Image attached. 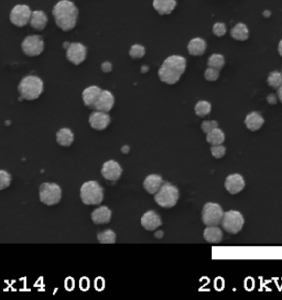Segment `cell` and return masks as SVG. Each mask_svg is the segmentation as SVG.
Wrapping results in <instances>:
<instances>
[{"instance_id":"38","label":"cell","mask_w":282,"mask_h":300,"mask_svg":"<svg viewBox=\"0 0 282 300\" xmlns=\"http://www.w3.org/2000/svg\"><path fill=\"white\" fill-rule=\"evenodd\" d=\"M112 64H110L109 62H105L103 65H102V70L104 73H109L112 72Z\"/></svg>"},{"instance_id":"20","label":"cell","mask_w":282,"mask_h":300,"mask_svg":"<svg viewBox=\"0 0 282 300\" xmlns=\"http://www.w3.org/2000/svg\"><path fill=\"white\" fill-rule=\"evenodd\" d=\"M102 89L98 86H89L83 91V101L88 108H94L95 104H96L97 99L99 98L100 94H102Z\"/></svg>"},{"instance_id":"31","label":"cell","mask_w":282,"mask_h":300,"mask_svg":"<svg viewBox=\"0 0 282 300\" xmlns=\"http://www.w3.org/2000/svg\"><path fill=\"white\" fill-rule=\"evenodd\" d=\"M267 84H268L271 88L278 89L282 85V74L280 72H271L268 77H267Z\"/></svg>"},{"instance_id":"27","label":"cell","mask_w":282,"mask_h":300,"mask_svg":"<svg viewBox=\"0 0 282 300\" xmlns=\"http://www.w3.org/2000/svg\"><path fill=\"white\" fill-rule=\"evenodd\" d=\"M206 141H208V143H210L211 145L223 144L225 142L224 132L218 128L212 130L211 132H209L208 134H206Z\"/></svg>"},{"instance_id":"43","label":"cell","mask_w":282,"mask_h":300,"mask_svg":"<svg viewBox=\"0 0 282 300\" xmlns=\"http://www.w3.org/2000/svg\"><path fill=\"white\" fill-rule=\"evenodd\" d=\"M70 43H69V42H65V43L63 44V48H64L65 50H67V49L70 47Z\"/></svg>"},{"instance_id":"28","label":"cell","mask_w":282,"mask_h":300,"mask_svg":"<svg viewBox=\"0 0 282 300\" xmlns=\"http://www.w3.org/2000/svg\"><path fill=\"white\" fill-rule=\"evenodd\" d=\"M208 66H209V67H212V68L221 70L225 66L224 55L218 54V53L212 54L208 60Z\"/></svg>"},{"instance_id":"34","label":"cell","mask_w":282,"mask_h":300,"mask_svg":"<svg viewBox=\"0 0 282 300\" xmlns=\"http://www.w3.org/2000/svg\"><path fill=\"white\" fill-rule=\"evenodd\" d=\"M219 74H220V70L208 67L204 72V78L208 81H216L219 78Z\"/></svg>"},{"instance_id":"26","label":"cell","mask_w":282,"mask_h":300,"mask_svg":"<svg viewBox=\"0 0 282 300\" xmlns=\"http://www.w3.org/2000/svg\"><path fill=\"white\" fill-rule=\"evenodd\" d=\"M57 142L61 146H70L74 142V133L70 129H61L57 133Z\"/></svg>"},{"instance_id":"9","label":"cell","mask_w":282,"mask_h":300,"mask_svg":"<svg viewBox=\"0 0 282 300\" xmlns=\"http://www.w3.org/2000/svg\"><path fill=\"white\" fill-rule=\"evenodd\" d=\"M21 49L23 53L28 57H38L41 54L44 50V41L40 35H28L24 38L21 43Z\"/></svg>"},{"instance_id":"40","label":"cell","mask_w":282,"mask_h":300,"mask_svg":"<svg viewBox=\"0 0 282 300\" xmlns=\"http://www.w3.org/2000/svg\"><path fill=\"white\" fill-rule=\"evenodd\" d=\"M65 287H67L69 291H72L73 287H74V283H73L72 278H69L68 282H65Z\"/></svg>"},{"instance_id":"3","label":"cell","mask_w":282,"mask_h":300,"mask_svg":"<svg viewBox=\"0 0 282 300\" xmlns=\"http://www.w3.org/2000/svg\"><path fill=\"white\" fill-rule=\"evenodd\" d=\"M18 90L23 99H38L43 93V81L38 76H27L20 81Z\"/></svg>"},{"instance_id":"25","label":"cell","mask_w":282,"mask_h":300,"mask_svg":"<svg viewBox=\"0 0 282 300\" xmlns=\"http://www.w3.org/2000/svg\"><path fill=\"white\" fill-rule=\"evenodd\" d=\"M230 37L236 41H246L249 38V30L245 23H237L230 30Z\"/></svg>"},{"instance_id":"6","label":"cell","mask_w":282,"mask_h":300,"mask_svg":"<svg viewBox=\"0 0 282 300\" xmlns=\"http://www.w3.org/2000/svg\"><path fill=\"white\" fill-rule=\"evenodd\" d=\"M224 216V210L218 203L206 202L202 209V221L206 227L219 226Z\"/></svg>"},{"instance_id":"35","label":"cell","mask_w":282,"mask_h":300,"mask_svg":"<svg viewBox=\"0 0 282 300\" xmlns=\"http://www.w3.org/2000/svg\"><path fill=\"white\" fill-rule=\"evenodd\" d=\"M211 154L213 155L215 159H221L226 154V147L223 144L219 145H212L211 146Z\"/></svg>"},{"instance_id":"45","label":"cell","mask_w":282,"mask_h":300,"mask_svg":"<svg viewBox=\"0 0 282 300\" xmlns=\"http://www.w3.org/2000/svg\"><path fill=\"white\" fill-rule=\"evenodd\" d=\"M281 74H282V69H281Z\"/></svg>"},{"instance_id":"16","label":"cell","mask_w":282,"mask_h":300,"mask_svg":"<svg viewBox=\"0 0 282 300\" xmlns=\"http://www.w3.org/2000/svg\"><path fill=\"white\" fill-rule=\"evenodd\" d=\"M114 104H115V98L113 94L108 90H103L93 109L97 111H104V113H108V111L112 110Z\"/></svg>"},{"instance_id":"22","label":"cell","mask_w":282,"mask_h":300,"mask_svg":"<svg viewBox=\"0 0 282 300\" xmlns=\"http://www.w3.org/2000/svg\"><path fill=\"white\" fill-rule=\"evenodd\" d=\"M203 237L208 243L216 244L223 240V231H221L220 228H218V226L206 227L203 232Z\"/></svg>"},{"instance_id":"10","label":"cell","mask_w":282,"mask_h":300,"mask_svg":"<svg viewBox=\"0 0 282 300\" xmlns=\"http://www.w3.org/2000/svg\"><path fill=\"white\" fill-rule=\"evenodd\" d=\"M32 11L27 4H17L10 12V21L18 28L26 27L31 20Z\"/></svg>"},{"instance_id":"30","label":"cell","mask_w":282,"mask_h":300,"mask_svg":"<svg viewBox=\"0 0 282 300\" xmlns=\"http://www.w3.org/2000/svg\"><path fill=\"white\" fill-rule=\"evenodd\" d=\"M98 242L102 244H114L116 242V233L108 229V230H105L99 232L97 235Z\"/></svg>"},{"instance_id":"8","label":"cell","mask_w":282,"mask_h":300,"mask_svg":"<svg viewBox=\"0 0 282 300\" xmlns=\"http://www.w3.org/2000/svg\"><path fill=\"white\" fill-rule=\"evenodd\" d=\"M39 197L42 203L47 206H54L60 202L62 197V190L59 185L44 182L40 186Z\"/></svg>"},{"instance_id":"11","label":"cell","mask_w":282,"mask_h":300,"mask_svg":"<svg viewBox=\"0 0 282 300\" xmlns=\"http://www.w3.org/2000/svg\"><path fill=\"white\" fill-rule=\"evenodd\" d=\"M87 57V49L82 43H70L67 49V59L74 65H80Z\"/></svg>"},{"instance_id":"36","label":"cell","mask_w":282,"mask_h":300,"mask_svg":"<svg viewBox=\"0 0 282 300\" xmlns=\"http://www.w3.org/2000/svg\"><path fill=\"white\" fill-rule=\"evenodd\" d=\"M213 33L214 35L218 38L224 37V35L227 33V27H226V24L223 22H217L214 24L213 27Z\"/></svg>"},{"instance_id":"5","label":"cell","mask_w":282,"mask_h":300,"mask_svg":"<svg viewBox=\"0 0 282 300\" xmlns=\"http://www.w3.org/2000/svg\"><path fill=\"white\" fill-rule=\"evenodd\" d=\"M180 192L179 189L172 184H163L160 190L154 195V200L160 207L172 208L179 200Z\"/></svg>"},{"instance_id":"32","label":"cell","mask_w":282,"mask_h":300,"mask_svg":"<svg viewBox=\"0 0 282 300\" xmlns=\"http://www.w3.org/2000/svg\"><path fill=\"white\" fill-rule=\"evenodd\" d=\"M129 55L133 59H141L145 55V48L141 44H134L129 50Z\"/></svg>"},{"instance_id":"37","label":"cell","mask_w":282,"mask_h":300,"mask_svg":"<svg viewBox=\"0 0 282 300\" xmlns=\"http://www.w3.org/2000/svg\"><path fill=\"white\" fill-rule=\"evenodd\" d=\"M216 128H218V123H217V121H214V120L203 121V123L201 124V129H202V131L206 134Z\"/></svg>"},{"instance_id":"14","label":"cell","mask_w":282,"mask_h":300,"mask_svg":"<svg viewBox=\"0 0 282 300\" xmlns=\"http://www.w3.org/2000/svg\"><path fill=\"white\" fill-rule=\"evenodd\" d=\"M110 123V117L104 111H94L89 116V125L97 131L105 130Z\"/></svg>"},{"instance_id":"13","label":"cell","mask_w":282,"mask_h":300,"mask_svg":"<svg viewBox=\"0 0 282 300\" xmlns=\"http://www.w3.org/2000/svg\"><path fill=\"white\" fill-rule=\"evenodd\" d=\"M225 188L229 194L237 195L245 188V180L240 174H230L225 180Z\"/></svg>"},{"instance_id":"17","label":"cell","mask_w":282,"mask_h":300,"mask_svg":"<svg viewBox=\"0 0 282 300\" xmlns=\"http://www.w3.org/2000/svg\"><path fill=\"white\" fill-rule=\"evenodd\" d=\"M265 123V119L263 118L259 113L257 111H251L245 118V125L246 128L251 132H256L261 129V126Z\"/></svg>"},{"instance_id":"24","label":"cell","mask_w":282,"mask_h":300,"mask_svg":"<svg viewBox=\"0 0 282 300\" xmlns=\"http://www.w3.org/2000/svg\"><path fill=\"white\" fill-rule=\"evenodd\" d=\"M188 51L193 57H201L206 51V42L202 38H194L188 43Z\"/></svg>"},{"instance_id":"33","label":"cell","mask_w":282,"mask_h":300,"mask_svg":"<svg viewBox=\"0 0 282 300\" xmlns=\"http://www.w3.org/2000/svg\"><path fill=\"white\" fill-rule=\"evenodd\" d=\"M11 175L7 171L0 170V190H4L11 185Z\"/></svg>"},{"instance_id":"15","label":"cell","mask_w":282,"mask_h":300,"mask_svg":"<svg viewBox=\"0 0 282 300\" xmlns=\"http://www.w3.org/2000/svg\"><path fill=\"white\" fill-rule=\"evenodd\" d=\"M161 225H162L161 217L157 212H154L152 210L145 212L142 218H141V226L148 231L157 230L158 228L161 227Z\"/></svg>"},{"instance_id":"42","label":"cell","mask_w":282,"mask_h":300,"mask_svg":"<svg viewBox=\"0 0 282 300\" xmlns=\"http://www.w3.org/2000/svg\"><path fill=\"white\" fill-rule=\"evenodd\" d=\"M278 52H279V55L282 58V39L279 41V44H278Z\"/></svg>"},{"instance_id":"1","label":"cell","mask_w":282,"mask_h":300,"mask_svg":"<svg viewBox=\"0 0 282 300\" xmlns=\"http://www.w3.org/2000/svg\"><path fill=\"white\" fill-rule=\"evenodd\" d=\"M55 24L62 31H70L75 29L78 20V9L70 0H60L52 9Z\"/></svg>"},{"instance_id":"18","label":"cell","mask_w":282,"mask_h":300,"mask_svg":"<svg viewBox=\"0 0 282 300\" xmlns=\"http://www.w3.org/2000/svg\"><path fill=\"white\" fill-rule=\"evenodd\" d=\"M163 185V180L162 177L158 174H151L145 177L143 181V187L149 194L155 195L160 190V188Z\"/></svg>"},{"instance_id":"44","label":"cell","mask_w":282,"mask_h":300,"mask_svg":"<svg viewBox=\"0 0 282 300\" xmlns=\"http://www.w3.org/2000/svg\"><path fill=\"white\" fill-rule=\"evenodd\" d=\"M264 16H265V17H269V16H270V12H269V11L264 12Z\"/></svg>"},{"instance_id":"39","label":"cell","mask_w":282,"mask_h":300,"mask_svg":"<svg viewBox=\"0 0 282 300\" xmlns=\"http://www.w3.org/2000/svg\"><path fill=\"white\" fill-rule=\"evenodd\" d=\"M267 101H268L270 105H275L277 103V97L274 94H270L268 95V97H267Z\"/></svg>"},{"instance_id":"23","label":"cell","mask_w":282,"mask_h":300,"mask_svg":"<svg viewBox=\"0 0 282 300\" xmlns=\"http://www.w3.org/2000/svg\"><path fill=\"white\" fill-rule=\"evenodd\" d=\"M47 24L48 17L44 11H41V10L32 11L31 20H30V25H31L32 29L37 30V31H42V30H44L45 27H47Z\"/></svg>"},{"instance_id":"7","label":"cell","mask_w":282,"mask_h":300,"mask_svg":"<svg viewBox=\"0 0 282 300\" xmlns=\"http://www.w3.org/2000/svg\"><path fill=\"white\" fill-rule=\"evenodd\" d=\"M244 217L237 210H229L224 212L223 219H221V227L225 231L230 235H237L244 227Z\"/></svg>"},{"instance_id":"4","label":"cell","mask_w":282,"mask_h":300,"mask_svg":"<svg viewBox=\"0 0 282 300\" xmlns=\"http://www.w3.org/2000/svg\"><path fill=\"white\" fill-rule=\"evenodd\" d=\"M80 199L85 205H99L104 199V190L97 181H87L80 187Z\"/></svg>"},{"instance_id":"19","label":"cell","mask_w":282,"mask_h":300,"mask_svg":"<svg viewBox=\"0 0 282 300\" xmlns=\"http://www.w3.org/2000/svg\"><path fill=\"white\" fill-rule=\"evenodd\" d=\"M178 0H153L152 6L155 11L161 16H168L171 14L176 8Z\"/></svg>"},{"instance_id":"2","label":"cell","mask_w":282,"mask_h":300,"mask_svg":"<svg viewBox=\"0 0 282 300\" xmlns=\"http://www.w3.org/2000/svg\"><path fill=\"white\" fill-rule=\"evenodd\" d=\"M186 69V60L181 55H171L164 60L159 69V78L161 81L174 85L180 80Z\"/></svg>"},{"instance_id":"41","label":"cell","mask_w":282,"mask_h":300,"mask_svg":"<svg viewBox=\"0 0 282 300\" xmlns=\"http://www.w3.org/2000/svg\"><path fill=\"white\" fill-rule=\"evenodd\" d=\"M277 96H278V99L280 100V103L282 104V85L278 88V91H277Z\"/></svg>"},{"instance_id":"29","label":"cell","mask_w":282,"mask_h":300,"mask_svg":"<svg viewBox=\"0 0 282 300\" xmlns=\"http://www.w3.org/2000/svg\"><path fill=\"white\" fill-rule=\"evenodd\" d=\"M211 109H212V106L209 101H206V100L198 101L194 107L195 114H196V116L200 117V118H203V117L208 116L211 113Z\"/></svg>"},{"instance_id":"12","label":"cell","mask_w":282,"mask_h":300,"mask_svg":"<svg viewBox=\"0 0 282 300\" xmlns=\"http://www.w3.org/2000/svg\"><path fill=\"white\" fill-rule=\"evenodd\" d=\"M123 174V169L119 165L118 162L110 160L104 163L102 167V175L105 177V180L109 181H116L120 179Z\"/></svg>"},{"instance_id":"21","label":"cell","mask_w":282,"mask_h":300,"mask_svg":"<svg viewBox=\"0 0 282 300\" xmlns=\"http://www.w3.org/2000/svg\"><path fill=\"white\" fill-rule=\"evenodd\" d=\"M112 219V211L108 207L102 206L98 207L92 213V220L95 225H106Z\"/></svg>"}]
</instances>
